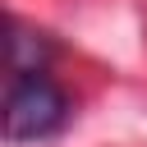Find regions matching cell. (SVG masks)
Returning a JSON list of instances; mask_svg holds the SVG:
<instances>
[{
	"label": "cell",
	"mask_w": 147,
	"mask_h": 147,
	"mask_svg": "<svg viewBox=\"0 0 147 147\" xmlns=\"http://www.w3.org/2000/svg\"><path fill=\"white\" fill-rule=\"evenodd\" d=\"M64 119H69V96L46 74H28V78L9 83V96H5V133H9V142L51 138Z\"/></svg>",
	"instance_id": "cell-1"
},
{
	"label": "cell",
	"mask_w": 147,
	"mask_h": 147,
	"mask_svg": "<svg viewBox=\"0 0 147 147\" xmlns=\"http://www.w3.org/2000/svg\"><path fill=\"white\" fill-rule=\"evenodd\" d=\"M51 46L41 32H28L23 23H14V37H9V74L14 78H28V74H41Z\"/></svg>",
	"instance_id": "cell-2"
}]
</instances>
